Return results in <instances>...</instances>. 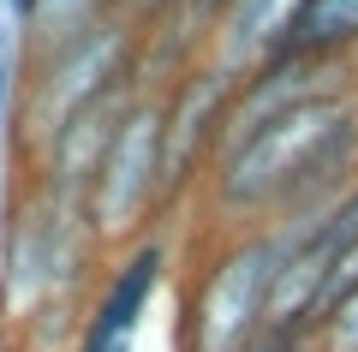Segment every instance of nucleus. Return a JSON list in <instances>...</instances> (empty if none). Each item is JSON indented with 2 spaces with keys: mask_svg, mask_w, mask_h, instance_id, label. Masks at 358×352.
Wrapping results in <instances>:
<instances>
[{
  "mask_svg": "<svg viewBox=\"0 0 358 352\" xmlns=\"http://www.w3.org/2000/svg\"><path fill=\"white\" fill-rule=\"evenodd\" d=\"M358 179V90L322 101H299L263 132L227 150L209 167V203L239 233L281 221L299 209H322Z\"/></svg>",
  "mask_w": 358,
  "mask_h": 352,
  "instance_id": "f257e3e1",
  "label": "nucleus"
},
{
  "mask_svg": "<svg viewBox=\"0 0 358 352\" xmlns=\"http://www.w3.org/2000/svg\"><path fill=\"white\" fill-rule=\"evenodd\" d=\"M275 269H281V245L268 239L263 227L257 233H233L192 287L185 352H245V346H257Z\"/></svg>",
  "mask_w": 358,
  "mask_h": 352,
  "instance_id": "f03ea898",
  "label": "nucleus"
},
{
  "mask_svg": "<svg viewBox=\"0 0 358 352\" xmlns=\"http://www.w3.org/2000/svg\"><path fill=\"white\" fill-rule=\"evenodd\" d=\"M155 209H162V96H138L84 185V221L96 239H120L138 233Z\"/></svg>",
  "mask_w": 358,
  "mask_h": 352,
  "instance_id": "7ed1b4c3",
  "label": "nucleus"
},
{
  "mask_svg": "<svg viewBox=\"0 0 358 352\" xmlns=\"http://www.w3.org/2000/svg\"><path fill=\"white\" fill-rule=\"evenodd\" d=\"M131 78H138V24L131 18H114V13L96 18L84 36L60 42L48 54V72L36 78V101H30L36 132L54 138L72 113H84L90 101L126 90Z\"/></svg>",
  "mask_w": 358,
  "mask_h": 352,
  "instance_id": "20e7f679",
  "label": "nucleus"
},
{
  "mask_svg": "<svg viewBox=\"0 0 358 352\" xmlns=\"http://www.w3.org/2000/svg\"><path fill=\"white\" fill-rule=\"evenodd\" d=\"M227 101H233V78L215 72L209 60H197L162 96V203L179 197V191L215 162V138H221Z\"/></svg>",
  "mask_w": 358,
  "mask_h": 352,
  "instance_id": "39448f33",
  "label": "nucleus"
},
{
  "mask_svg": "<svg viewBox=\"0 0 358 352\" xmlns=\"http://www.w3.org/2000/svg\"><path fill=\"white\" fill-rule=\"evenodd\" d=\"M162 269H167V245L162 239H143L131 245V257L108 275L96 311L84 316V335H78V352H131L138 340V323L150 311V293L162 287Z\"/></svg>",
  "mask_w": 358,
  "mask_h": 352,
  "instance_id": "423d86ee",
  "label": "nucleus"
},
{
  "mask_svg": "<svg viewBox=\"0 0 358 352\" xmlns=\"http://www.w3.org/2000/svg\"><path fill=\"white\" fill-rule=\"evenodd\" d=\"M358 60V0H299L268 60Z\"/></svg>",
  "mask_w": 358,
  "mask_h": 352,
  "instance_id": "0eeeda50",
  "label": "nucleus"
},
{
  "mask_svg": "<svg viewBox=\"0 0 358 352\" xmlns=\"http://www.w3.org/2000/svg\"><path fill=\"white\" fill-rule=\"evenodd\" d=\"M96 18H108V0H36V6H30V30H36L48 48L84 36Z\"/></svg>",
  "mask_w": 358,
  "mask_h": 352,
  "instance_id": "6e6552de",
  "label": "nucleus"
},
{
  "mask_svg": "<svg viewBox=\"0 0 358 352\" xmlns=\"http://www.w3.org/2000/svg\"><path fill=\"white\" fill-rule=\"evenodd\" d=\"M245 352H299V346H281V340H257V346H245Z\"/></svg>",
  "mask_w": 358,
  "mask_h": 352,
  "instance_id": "1a4fd4ad",
  "label": "nucleus"
}]
</instances>
